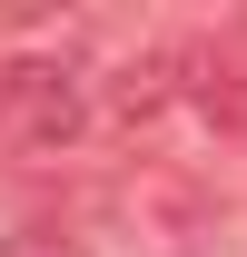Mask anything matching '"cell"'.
I'll list each match as a JSON object with an SVG mask.
<instances>
[{"label":"cell","mask_w":247,"mask_h":257,"mask_svg":"<svg viewBox=\"0 0 247 257\" xmlns=\"http://www.w3.org/2000/svg\"><path fill=\"white\" fill-rule=\"evenodd\" d=\"M79 79L60 60H10L0 69V128H10V149H69L79 139Z\"/></svg>","instance_id":"obj_1"},{"label":"cell","mask_w":247,"mask_h":257,"mask_svg":"<svg viewBox=\"0 0 247 257\" xmlns=\"http://www.w3.org/2000/svg\"><path fill=\"white\" fill-rule=\"evenodd\" d=\"M178 109H198L208 139H237L247 149V50H178Z\"/></svg>","instance_id":"obj_2"},{"label":"cell","mask_w":247,"mask_h":257,"mask_svg":"<svg viewBox=\"0 0 247 257\" xmlns=\"http://www.w3.org/2000/svg\"><path fill=\"white\" fill-rule=\"evenodd\" d=\"M168 109H178V50H149V60H129L109 79V119L119 128H158Z\"/></svg>","instance_id":"obj_3"}]
</instances>
